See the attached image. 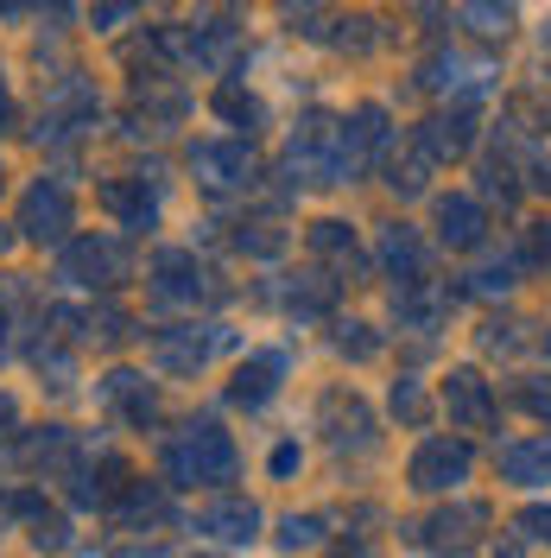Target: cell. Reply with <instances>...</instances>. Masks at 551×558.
Segmentation results:
<instances>
[{
	"mask_svg": "<svg viewBox=\"0 0 551 558\" xmlns=\"http://www.w3.org/2000/svg\"><path fill=\"white\" fill-rule=\"evenodd\" d=\"M380 260H387L393 274H418V267H425V247H418L413 229H387V235H380Z\"/></svg>",
	"mask_w": 551,
	"mask_h": 558,
	"instance_id": "ffe728a7",
	"label": "cell"
},
{
	"mask_svg": "<svg viewBox=\"0 0 551 558\" xmlns=\"http://www.w3.org/2000/svg\"><path fill=\"white\" fill-rule=\"evenodd\" d=\"M519 526H526V539L551 546V508H526V514H519Z\"/></svg>",
	"mask_w": 551,
	"mask_h": 558,
	"instance_id": "d4e9b609",
	"label": "cell"
},
{
	"mask_svg": "<svg viewBox=\"0 0 551 558\" xmlns=\"http://www.w3.org/2000/svg\"><path fill=\"white\" fill-rule=\"evenodd\" d=\"M89 121H96V96L70 89L64 102H58L51 114H45V128H38V134H45V140H76L83 128H89Z\"/></svg>",
	"mask_w": 551,
	"mask_h": 558,
	"instance_id": "2e32d148",
	"label": "cell"
},
{
	"mask_svg": "<svg viewBox=\"0 0 551 558\" xmlns=\"http://www.w3.org/2000/svg\"><path fill=\"white\" fill-rule=\"evenodd\" d=\"M152 292L172 299V305H197V299L209 292V279H204V267H197L191 254L166 247V254H152Z\"/></svg>",
	"mask_w": 551,
	"mask_h": 558,
	"instance_id": "52a82bcc",
	"label": "cell"
},
{
	"mask_svg": "<svg viewBox=\"0 0 551 558\" xmlns=\"http://www.w3.org/2000/svg\"><path fill=\"white\" fill-rule=\"evenodd\" d=\"M216 343H222V330H204V337H197V324H184V330H166V337H159V362H166L172 375H184V368H204L209 355H216Z\"/></svg>",
	"mask_w": 551,
	"mask_h": 558,
	"instance_id": "30bf717a",
	"label": "cell"
},
{
	"mask_svg": "<svg viewBox=\"0 0 551 558\" xmlns=\"http://www.w3.org/2000/svg\"><path fill=\"white\" fill-rule=\"evenodd\" d=\"M0 7H7V13H13V7H20V0H0Z\"/></svg>",
	"mask_w": 551,
	"mask_h": 558,
	"instance_id": "8d00e7d4",
	"label": "cell"
},
{
	"mask_svg": "<svg viewBox=\"0 0 551 558\" xmlns=\"http://www.w3.org/2000/svg\"><path fill=\"white\" fill-rule=\"evenodd\" d=\"M7 121H13V96L0 89V134H7Z\"/></svg>",
	"mask_w": 551,
	"mask_h": 558,
	"instance_id": "f546056e",
	"label": "cell"
},
{
	"mask_svg": "<svg viewBox=\"0 0 551 558\" xmlns=\"http://www.w3.org/2000/svg\"><path fill=\"white\" fill-rule=\"evenodd\" d=\"M197 533L222 539V546H254V539H260V508H254V501H242V495L209 501L204 514H197Z\"/></svg>",
	"mask_w": 551,
	"mask_h": 558,
	"instance_id": "5b68a950",
	"label": "cell"
},
{
	"mask_svg": "<svg viewBox=\"0 0 551 558\" xmlns=\"http://www.w3.org/2000/svg\"><path fill=\"white\" fill-rule=\"evenodd\" d=\"M191 172L204 191H242V184H254V153L229 146V140H204V146H191Z\"/></svg>",
	"mask_w": 551,
	"mask_h": 558,
	"instance_id": "3957f363",
	"label": "cell"
},
{
	"mask_svg": "<svg viewBox=\"0 0 551 558\" xmlns=\"http://www.w3.org/2000/svg\"><path fill=\"white\" fill-rule=\"evenodd\" d=\"M519 400H526V407H532L539 418H551V387H546V381H532L526 393H519Z\"/></svg>",
	"mask_w": 551,
	"mask_h": 558,
	"instance_id": "4316f807",
	"label": "cell"
},
{
	"mask_svg": "<svg viewBox=\"0 0 551 558\" xmlns=\"http://www.w3.org/2000/svg\"><path fill=\"white\" fill-rule=\"evenodd\" d=\"M166 514H172V508H166V495H159V488H146V483H127V488H121V501H114V521L127 526V533L146 526V521H166Z\"/></svg>",
	"mask_w": 551,
	"mask_h": 558,
	"instance_id": "e0dca14e",
	"label": "cell"
},
{
	"mask_svg": "<svg viewBox=\"0 0 551 558\" xmlns=\"http://www.w3.org/2000/svg\"><path fill=\"white\" fill-rule=\"evenodd\" d=\"M102 204L127 222V229H146L152 216H159V197L146 191V178H114V184H102Z\"/></svg>",
	"mask_w": 551,
	"mask_h": 558,
	"instance_id": "7c38bea8",
	"label": "cell"
},
{
	"mask_svg": "<svg viewBox=\"0 0 551 558\" xmlns=\"http://www.w3.org/2000/svg\"><path fill=\"white\" fill-rule=\"evenodd\" d=\"M501 476H507L514 488L551 483V438H526V445H507V451H501Z\"/></svg>",
	"mask_w": 551,
	"mask_h": 558,
	"instance_id": "8fae6325",
	"label": "cell"
},
{
	"mask_svg": "<svg viewBox=\"0 0 551 558\" xmlns=\"http://www.w3.org/2000/svg\"><path fill=\"white\" fill-rule=\"evenodd\" d=\"M438 222H444V242H476V235H482V209L469 204V197H450L444 209H438Z\"/></svg>",
	"mask_w": 551,
	"mask_h": 558,
	"instance_id": "d6986e66",
	"label": "cell"
},
{
	"mask_svg": "<svg viewBox=\"0 0 551 558\" xmlns=\"http://www.w3.org/2000/svg\"><path fill=\"white\" fill-rule=\"evenodd\" d=\"M51 13H70V0H51Z\"/></svg>",
	"mask_w": 551,
	"mask_h": 558,
	"instance_id": "d590c367",
	"label": "cell"
},
{
	"mask_svg": "<svg viewBox=\"0 0 551 558\" xmlns=\"http://www.w3.org/2000/svg\"><path fill=\"white\" fill-rule=\"evenodd\" d=\"M121 476H127V463H121V457H102L96 470H76V488H70V495H76V508H102V501H114V495L127 488Z\"/></svg>",
	"mask_w": 551,
	"mask_h": 558,
	"instance_id": "5bb4252c",
	"label": "cell"
},
{
	"mask_svg": "<svg viewBox=\"0 0 551 558\" xmlns=\"http://www.w3.org/2000/svg\"><path fill=\"white\" fill-rule=\"evenodd\" d=\"M393 413H400V418H425V400H418V387H413V381L393 387Z\"/></svg>",
	"mask_w": 551,
	"mask_h": 558,
	"instance_id": "cb8c5ba5",
	"label": "cell"
},
{
	"mask_svg": "<svg viewBox=\"0 0 551 558\" xmlns=\"http://www.w3.org/2000/svg\"><path fill=\"white\" fill-rule=\"evenodd\" d=\"M539 254H546V260H551V222H546V235H539Z\"/></svg>",
	"mask_w": 551,
	"mask_h": 558,
	"instance_id": "836d02e7",
	"label": "cell"
},
{
	"mask_svg": "<svg viewBox=\"0 0 551 558\" xmlns=\"http://www.w3.org/2000/svg\"><path fill=\"white\" fill-rule=\"evenodd\" d=\"M242 451L216 418H191L177 438H166V483L172 488H222L235 483Z\"/></svg>",
	"mask_w": 551,
	"mask_h": 558,
	"instance_id": "6da1fadb",
	"label": "cell"
},
{
	"mask_svg": "<svg viewBox=\"0 0 551 558\" xmlns=\"http://www.w3.org/2000/svg\"><path fill=\"white\" fill-rule=\"evenodd\" d=\"M279 375H285V362H279V355H254V362H242V368H235L229 400H235V407H247V413H260V407L279 393Z\"/></svg>",
	"mask_w": 551,
	"mask_h": 558,
	"instance_id": "9c48e42d",
	"label": "cell"
},
{
	"mask_svg": "<svg viewBox=\"0 0 551 558\" xmlns=\"http://www.w3.org/2000/svg\"><path fill=\"white\" fill-rule=\"evenodd\" d=\"M102 400H108V407H121L134 425H152V413H159L152 387L139 381V375H108V381H102Z\"/></svg>",
	"mask_w": 551,
	"mask_h": 558,
	"instance_id": "9a60e30c",
	"label": "cell"
},
{
	"mask_svg": "<svg viewBox=\"0 0 551 558\" xmlns=\"http://www.w3.org/2000/svg\"><path fill=\"white\" fill-rule=\"evenodd\" d=\"M310 242L323 247V254H343V247H348V229H343V222H317V235H310Z\"/></svg>",
	"mask_w": 551,
	"mask_h": 558,
	"instance_id": "484cf974",
	"label": "cell"
},
{
	"mask_svg": "<svg viewBox=\"0 0 551 558\" xmlns=\"http://www.w3.org/2000/svg\"><path fill=\"white\" fill-rule=\"evenodd\" d=\"M26 463H33V470H64L70 463V432L64 425H45L38 438H26Z\"/></svg>",
	"mask_w": 551,
	"mask_h": 558,
	"instance_id": "ac0fdd59",
	"label": "cell"
},
{
	"mask_svg": "<svg viewBox=\"0 0 551 558\" xmlns=\"http://www.w3.org/2000/svg\"><path fill=\"white\" fill-rule=\"evenodd\" d=\"M20 229L33 235V242H58L70 229V191L58 178H38L33 191H26V204H20Z\"/></svg>",
	"mask_w": 551,
	"mask_h": 558,
	"instance_id": "277c9868",
	"label": "cell"
},
{
	"mask_svg": "<svg viewBox=\"0 0 551 558\" xmlns=\"http://www.w3.org/2000/svg\"><path fill=\"white\" fill-rule=\"evenodd\" d=\"M0 191H7V172H0Z\"/></svg>",
	"mask_w": 551,
	"mask_h": 558,
	"instance_id": "74e56055",
	"label": "cell"
},
{
	"mask_svg": "<svg viewBox=\"0 0 551 558\" xmlns=\"http://www.w3.org/2000/svg\"><path fill=\"white\" fill-rule=\"evenodd\" d=\"M469 470H476V451L463 445V438H425L413 451V488H425V495H444V488L469 483Z\"/></svg>",
	"mask_w": 551,
	"mask_h": 558,
	"instance_id": "7a4b0ae2",
	"label": "cell"
},
{
	"mask_svg": "<svg viewBox=\"0 0 551 558\" xmlns=\"http://www.w3.org/2000/svg\"><path fill=\"white\" fill-rule=\"evenodd\" d=\"M444 407H450L456 425H488V418H494V393L482 387V375H450Z\"/></svg>",
	"mask_w": 551,
	"mask_h": 558,
	"instance_id": "4fadbf2b",
	"label": "cell"
},
{
	"mask_svg": "<svg viewBox=\"0 0 551 558\" xmlns=\"http://www.w3.org/2000/svg\"><path fill=\"white\" fill-rule=\"evenodd\" d=\"M33 546H38V553H64V546H70V526L58 521V514H38V521H33Z\"/></svg>",
	"mask_w": 551,
	"mask_h": 558,
	"instance_id": "603a6c76",
	"label": "cell"
},
{
	"mask_svg": "<svg viewBox=\"0 0 551 558\" xmlns=\"http://www.w3.org/2000/svg\"><path fill=\"white\" fill-rule=\"evenodd\" d=\"M0 247H7V229H0Z\"/></svg>",
	"mask_w": 551,
	"mask_h": 558,
	"instance_id": "f35d334b",
	"label": "cell"
},
{
	"mask_svg": "<svg viewBox=\"0 0 551 558\" xmlns=\"http://www.w3.org/2000/svg\"><path fill=\"white\" fill-rule=\"evenodd\" d=\"M0 355H7V312H0Z\"/></svg>",
	"mask_w": 551,
	"mask_h": 558,
	"instance_id": "e575fe53",
	"label": "cell"
},
{
	"mask_svg": "<svg viewBox=\"0 0 551 558\" xmlns=\"http://www.w3.org/2000/svg\"><path fill=\"white\" fill-rule=\"evenodd\" d=\"M127 558H166V553H159V546H134Z\"/></svg>",
	"mask_w": 551,
	"mask_h": 558,
	"instance_id": "1f68e13d",
	"label": "cell"
},
{
	"mask_svg": "<svg viewBox=\"0 0 551 558\" xmlns=\"http://www.w3.org/2000/svg\"><path fill=\"white\" fill-rule=\"evenodd\" d=\"M216 114H229V121L254 128V121H260V102H254V96H242V89H222V96H216Z\"/></svg>",
	"mask_w": 551,
	"mask_h": 558,
	"instance_id": "7402d4cb",
	"label": "cell"
},
{
	"mask_svg": "<svg viewBox=\"0 0 551 558\" xmlns=\"http://www.w3.org/2000/svg\"><path fill=\"white\" fill-rule=\"evenodd\" d=\"M298 470V445H279L273 451V476H292Z\"/></svg>",
	"mask_w": 551,
	"mask_h": 558,
	"instance_id": "f1b7e54d",
	"label": "cell"
},
{
	"mask_svg": "<svg viewBox=\"0 0 551 558\" xmlns=\"http://www.w3.org/2000/svg\"><path fill=\"white\" fill-rule=\"evenodd\" d=\"M134 13V0H102V13H96V26H121Z\"/></svg>",
	"mask_w": 551,
	"mask_h": 558,
	"instance_id": "83f0119b",
	"label": "cell"
},
{
	"mask_svg": "<svg viewBox=\"0 0 551 558\" xmlns=\"http://www.w3.org/2000/svg\"><path fill=\"white\" fill-rule=\"evenodd\" d=\"M323 546V514H285L279 521V553H310Z\"/></svg>",
	"mask_w": 551,
	"mask_h": 558,
	"instance_id": "44dd1931",
	"label": "cell"
},
{
	"mask_svg": "<svg viewBox=\"0 0 551 558\" xmlns=\"http://www.w3.org/2000/svg\"><path fill=\"white\" fill-rule=\"evenodd\" d=\"M343 558H375V553H368V546H362V539H355V546H343Z\"/></svg>",
	"mask_w": 551,
	"mask_h": 558,
	"instance_id": "4dcf8cb0",
	"label": "cell"
},
{
	"mask_svg": "<svg viewBox=\"0 0 551 558\" xmlns=\"http://www.w3.org/2000/svg\"><path fill=\"white\" fill-rule=\"evenodd\" d=\"M488 526L482 508H444V514H431V521L418 526L413 539L425 553H463V546H476V533Z\"/></svg>",
	"mask_w": 551,
	"mask_h": 558,
	"instance_id": "ba28073f",
	"label": "cell"
},
{
	"mask_svg": "<svg viewBox=\"0 0 551 558\" xmlns=\"http://www.w3.org/2000/svg\"><path fill=\"white\" fill-rule=\"evenodd\" d=\"M0 425H13V400L7 393H0Z\"/></svg>",
	"mask_w": 551,
	"mask_h": 558,
	"instance_id": "d6a6232c",
	"label": "cell"
},
{
	"mask_svg": "<svg viewBox=\"0 0 551 558\" xmlns=\"http://www.w3.org/2000/svg\"><path fill=\"white\" fill-rule=\"evenodd\" d=\"M64 279L76 286H114L121 279V247L108 235H83V242L64 247Z\"/></svg>",
	"mask_w": 551,
	"mask_h": 558,
	"instance_id": "8992f818",
	"label": "cell"
}]
</instances>
